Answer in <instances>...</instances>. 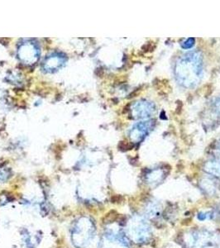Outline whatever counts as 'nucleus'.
Wrapping results in <instances>:
<instances>
[{
	"instance_id": "obj_3",
	"label": "nucleus",
	"mask_w": 220,
	"mask_h": 248,
	"mask_svg": "<svg viewBox=\"0 0 220 248\" xmlns=\"http://www.w3.org/2000/svg\"><path fill=\"white\" fill-rule=\"evenodd\" d=\"M153 123L152 121L140 122L136 124L130 131V138L132 141L140 142L153 128Z\"/></svg>"
},
{
	"instance_id": "obj_1",
	"label": "nucleus",
	"mask_w": 220,
	"mask_h": 248,
	"mask_svg": "<svg viewBox=\"0 0 220 248\" xmlns=\"http://www.w3.org/2000/svg\"><path fill=\"white\" fill-rule=\"evenodd\" d=\"M202 73V59L197 52L186 54L176 62L175 76L180 84L191 87L197 84Z\"/></svg>"
},
{
	"instance_id": "obj_6",
	"label": "nucleus",
	"mask_w": 220,
	"mask_h": 248,
	"mask_svg": "<svg viewBox=\"0 0 220 248\" xmlns=\"http://www.w3.org/2000/svg\"><path fill=\"white\" fill-rule=\"evenodd\" d=\"M206 171L220 178V161H211L207 162L204 167Z\"/></svg>"
},
{
	"instance_id": "obj_4",
	"label": "nucleus",
	"mask_w": 220,
	"mask_h": 248,
	"mask_svg": "<svg viewBox=\"0 0 220 248\" xmlns=\"http://www.w3.org/2000/svg\"><path fill=\"white\" fill-rule=\"evenodd\" d=\"M66 59L64 55L61 53H52L48 56L43 62V68L44 71L49 73L56 72L65 65Z\"/></svg>"
},
{
	"instance_id": "obj_9",
	"label": "nucleus",
	"mask_w": 220,
	"mask_h": 248,
	"mask_svg": "<svg viewBox=\"0 0 220 248\" xmlns=\"http://www.w3.org/2000/svg\"><path fill=\"white\" fill-rule=\"evenodd\" d=\"M214 105H215V110L217 111L218 113H220V99H216Z\"/></svg>"
},
{
	"instance_id": "obj_2",
	"label": "nucleus",
	"mask_w": 220,
	"mask_h": 248,
	"mask_svg": "<svg viewBox=\"0 0 220 248\" xmlns=\"http://www.w3.org/2000/svg\"><path fill=\"white\" fill-rule=\"evenodd\" d=\"M18 57L26 64H33L39 57V49L31 42H26L18 48Z\"/></svg>"
},
{
	"instance_id": "obj_7",
	"label": "nucleus",
	"mask_w": 220,
	"mask_h": 248,
	"mask_svg": "<svg viewBox=\"0 0 220 248\" xmlns=\"http://www.w3.org/2000/svg\"><path fill=\"white\" fill-rule=\"evenodd\" d=\"M194 44H195V39L194 38H189L181 44V47L184 48V49H189L194 46Z\"/></svg>"
},
{
	"instance_id": "obj_8",
	"label": "nucleus",
	"mask_w": 220,
	"mask_h": 248,
	"mask_svg": "<svg viewBox=\"0 0 220 248\" xmlns=\"http://www.w3.org/2000/svg\"><path fill=\"white\" fill-rule=\"evenodd\" d=\"M214 153L220 154V141H216L214 146Z\"/></svg>"
},
{
	"instance_id": "obj_5",
	"label": "nucleus",
	"mask_w": 220,
	"mask_h": 248,
	"mask_svg": "<svg viewBox=\"0 0 220 248\" xmlns=\"http://www.w3.org/2000/svg\"><path fill=\"white\" fill-rule=\"evenodd\" d=\"M155 113V106L150 102L141 100L137 102L133 107V117L136 119H147Z\"/></svg>"
}]
</instances>
